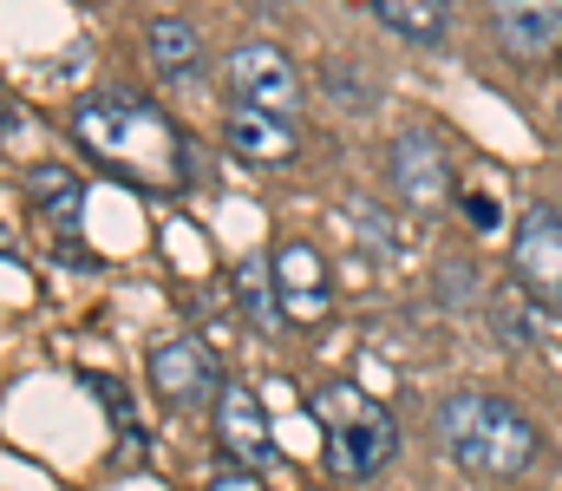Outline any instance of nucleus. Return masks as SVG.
<instances>
[{"instance_id":"obj_17","label":"nucleus","mask_w":562,"mask_h":491,"mask_svg":"<svg viewBox=\"0 0 562 491\" xmlns=\"http://www.w3.org/2000/svg\"><path fill=\"white\" fill-rule=\"evenodd\" d=\"M471 223H477V230H491V223H497V216H491V197H471Z\"/></svg>"},{"instance_id":"obj_14","label":"nucleus","mask_w":562,"mask_h":491,"mask_svg":"<svg viewBox=\"0 0 562 491\" xmlns=\"http://www.w3.org/2000/svg\"><path fill=\"white\" fill-rule=\"evenodd\" d=\"M380 26H393L413 46H438L451 33V0H373Z\"/></svg>"},{"instance_id":"obj_12","label":"nucleus","mask_w":562,"mask_h":491,"mask_svg":"<svg viewBox=\"0 0 562 491\" xmlns=\"http://www.w3.org/2000/svg\"><path fill=\"white\" fill-rule=\"evenodd\" d=\"M144 53H150L157 79H170V86H196L203 79V33L183 13H157L144 26Z\"/></svg>"},{"instance_id":"obj_4","label":"nucleus","mask_w":562,"mask_h":491,"mask_svg":"<svg viewBox=\"0 0 562 491\" xmlns=\"http://www.w3.org/2000/svg\"><path fill=\"white\" fill-rule=\"evenodd\" d=\"M386 177H393V197H400L413 216H445V210H451V197H458L451 152H445L425 125L393 132V145H386Z\"/></svg>"},{"instance_id":"obj_15","label":"nucleus","mask_w":562,"mask_h":491,"mask_svg":"<svg viewBox=\"0 0 562 491\" xmlns=\"http://www.w3.org/2000/svg\"><path fill=\"white\" fill-rule=\"evenodd\" d=\"M20 190H26V203H33V210H46V216H66V210L79 203V177H72L66 164H33Z\"/></svg>"},{"instance_id":"obj_7","label":"nucleus","mask_w":562,"mask_h":491,"mask_svg":"<svg viewBox=\"0 0 562 491\" xmlns=\"http://www.w3.org/2000/svg\"><path fill=\"white\" fill-rule=\"evenodd\" d=\"M210 433H216L223 459H236V466H249V472H269V466H276V426H269L262 400H256L243 380H223V393H216V406H210Z\"/></svg>"},{"instance_id":"obj_13","label":"nucleus","mask_w":562,"mask_h":491,"mask_svg":"<svg viewBox=\"0 0 562 491\" xmlns=\"http://www.w3.org/2000/svg\"><path fill=\"white\" fill-rule=\"evenodd\" d=\"M236 309L249 315L256 334H281V327H288L281 289H276V263H269V256H243V263H236Z\"/></svg>"},{"instance_id":"obj_2","label":"nucleus","mask_w":562,"mask_h":491,"mask_svg":"<svg viewBox=\"0 0 562 491\" xmlns=\"http://www.w3.org/2000/svg\"><path fill=\"white\" fill-rule=\"evenodd\" d=\"M431 439L471 479H524L543 459L537 426L510 400H497V393H451V400H438Z\"/></svg>"},{"instance_id":"obj_1","label":"nucleus","mask_w":562,"mask_h":491,"mask_svg":"<svg viewBox=\"0 0 562 491\" xmlns=\"http://www.w3.org/2000/svg\"><path fill=\"white\" fill-rule=\"evenodd\" d=\"M72 138L119 177H132L144 190H170L190 177V138L132 92H92L72 105Z\"/></svg>"},{"instance_id":"obj_3","label":"nucleus","mask_w":562,"mask_h":491,"mask_svg":"<svg viewBox=\"0 0 562 491\" xmlns=\"http://www.w3.org/2000/svg\"><path fill=\"white\" fill-rule=\"evenodd\" d=\"M314 420L327 433V466L347 486H373L400 459V420L353 380H327L314 393Z\"/></svg>"},{"instance_id":"obj_10","label":"nucleus","mask_w":562,"mask_h":491,"mask_svg":"<svg viewBox=\"0 0 562 491\" xmlns=\"http://www.w3.org/2000/svg\"><path fill=\"white\" fill-rule=\"evenodd\" d=\"M150 393H157L164 406H177V413H203V406H216L223 373H216L210 347H196V341H164V347H150Z\"/></svg>"},{"instance_id":"obj_6","label":"nucleus","mask_w":562,"mask_h":491,"mask_svg":"<svg viewBox=\"0 0 562 491\" xmlns=\"http://www.w3.org/2000/svg\"><path fill=\"white\" fill-rule=\"evenodd\" d=\"M510 276H517V289H524L537 309L562 315V210L557 203H530V210L517 216Z\"/></svg>"},{"instance_id":"obj_11","label":"nucleus","mask_w":562,"mask_h":491,"mask_svg":"<svg viewBox=\"0 0 562 491\" xmlns=\"http://www.w3.org/2000/svg\"><path fill=\"white\" fill-rule=\"evenodd\" d=\"M223 145H229V158L256 164V170H281V164H294V152H301L294 119L262 112V105H229L223 112Z\"/></svg>"},{"instance_id":"obj_5","label":"nucleus","mask_w":562,"mask_h":491,"mask_svg":"<svg viewBox=\"0 0 562 491\" xmlns=\"http://www.w3.org/2000/svg\"><path fill=\"white\" fill-rule=\"evenodd\" d=\"M223 92H229V105H262V112L294 119V105H301V66L276 40H243V46L223 53Z\"/></svg>"},{"instance_id":"obj_8","label":"nucleus","mask_w":562,"mask_h":491,"mask_svg":"<svg viewBox=\"0 0 562 491\" xmlns=\"http://www.w3.org/2000/svg\"><path fill=\"white\" fill-rule=\"evenodd\" d=\"M484 26L504 59L537 66L562 53V0H484Z\"/></svg>"},{"instance_id":"obj_9","label":"nucleus","mask_w":562,"mask_h":491,"mask_svg":"<svg viewBox=\"0 0 562 491\" xmlns=\"http://www.w3.org/2000/svg\"><path fill=\"white\" fill-rule=\"evenodd\" d=\"M276 289H281V315L288 327H321L334 315V269L314 243H281L276 256Z\"/></svg>"},{"instance_id":"obj_16","label":"nucleus","mask_w":562,"mask_h":491,"mask_svg":"<svg viewBox=\"0 0 562 491\" xmlns=\"http://www.w3.org/2000/svg\"><path fill=\"white\" fill-rule=\"evenodd\" d=\"M353 223H360V236L373 243V256H380V263H393V256H400V230H393L373 203H353Z\"/></svg>"}]
</instances>
